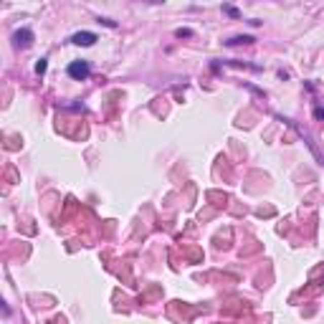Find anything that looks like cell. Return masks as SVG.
Instances as JSON below:
<instances>
[{
  "mask_svg": "<svg viewBox=\"0 0 324 324\" xmlns=\"http://www.w3.org/2000/svg\"><path fill=\"white\" fill-rule=\"evenodd\" d=\"M66 74H68L74 81H84V79H89L91 68H89V63H86V61H71V63H68V68H66Z\"/></svg>",
  "mask_w": 324,
  "mask_h": 324,
  "instance_id": "1",
  "label": "cell"
},
{
  "mask_svg": "<svg viewBox=\"0 0 324 324\" xmlns=\"http://www.w3.org/2000/svg\"><path fill=\"white\" fill-rule=\"evenodd\" d=\"M13 43H15V48H30V46H33V30H30V28L15 30V33H13Z\"/></svg>",
  "mask_w": 324,
  "mask_h": 324,
  "instance_id": "2",
  "label": "cell"
},
{
  "mask_svg": "<svg viewBox=\"0 0 324 324\" xmlns=\"http://www.w3.org/2000/svg\"><path fill=\"white\" fill-rule=\"evenodd\" d=\"M96 41H99V38H96V33H91V30H79V33L71 35V43H74V46H86V48H89V46H94Z\"/></svg>",
  "mask_w": 324,
  "mask_h": 324,
  "instance_id": "3",
  "label": "cell"
},
{
  "mask_svg": "<svg viewBox=\"0 0 324 324\" xmlns=\"http://www.w3.org/2000/svg\"><path fill=\"white\" fill-rule=\"evenodd\" d=\"M238 43H254V35H236L228 41V46H238Z\"/></svg>",
  "mask_w": 324,
  "mask_h": 324,
  "instance_id": "4",
  "label": "cell"
},
{
  "mask_svg": "<svg viewBox=\"0 0 324 324\" xmlns=\"http://www.w3.org/2000/svg\"><path fill=\"white\" fill-rule=\"evenodd\" d=\"M175 35H177V38H190V35H193V30H190V28H177V30H175Z\"/></svg>",
  "mask_w": 324,
  "mask_h": 324,
  "instance_id": "5",
  "label": "cell"
},
{
  "mask_svg": "<svg viewBox=\"0 0 324 324\" xmlns=\"http://www.w3.org/2000/svg\"><path fill=\"white\" fill-rule=\"evenodd\" d=\"M46 68H48V63H46V58H41V61L35 63V74H41V76H43V74H46Z\"/></svg>",
  "mask_w": 324,
  "mask_h": 324,
  "instance_id": "6",
  "label": "cell"
},
{
  "mask_svg": "<svg viewBox=\"0 0 324 324\" xmlns=\"http://www.w3.org/2000/svg\"><path fill=\"white\" fill-rule=\"evenodd\" d=\"M223 10H226L228 15H233V18H238V10H236L233 5H223Z\"/></svg>",
  "mask_w": 324,
  "mask_h": 324,
  "instance_id": "7",
  "label": "cell"
},
{
  "mask_svg": "<svg viewBox=\"0 0 324 324\" xmlns=\"http://www.w3.org/2000/svg\"><path fill=\"white\" fill-rule=\"evenodd\" d=\"M99 23H104V25H109V28H117V23L109 20V18H99Z\"/></svg>",
  "mask_w": 324,
  "mask_h": 324,
  "instance_id": "8",
  "label": "cell"
},
{
  "mask_svg": "<svg viewBox=\"0 0 324 324\" xmlns=\"http://www.w3.org/2000/svg\"><path fill=\"white\" fill-rule=\"evenodd\" d=\"M314 117H317V119H324V109H322V106H317V109H314Z\"/></svg>",
  "mask_w": 324,
  "mask_h": 324,
  "instance_id": "9",
  "label": "cell"
}]
</instances>
